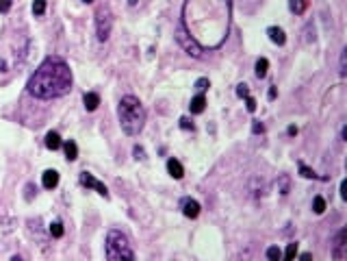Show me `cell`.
<instances>
[{"instance_id":"cell-1","label":"cell","mask_w":347,"mask_h":261,"mask_svg":"<svg viewBox=\"0 0 347 261\" xmlns=\"http://www.w3.org/2000/svg\"><path fill=\"white\" fill-rule=\"evenodd\" d=\"M232 18V0H185L182 29L202 50H215L226 41Z\"/></svg>"},{"instance_id":"cell-2","label":"cell","mask_w":347,"mask_h":261,"mask_svg":"<svg viewBox=\"0 0 347 261\" xmlns=\"http://www.w3.org/2000/svg\"><path fill=\"white\" fill-rule=\"evenodd\" d=\"M72 70L61 57H46L39 64V67L33 72L29 78V90L30 96L39 98V100H50V98H61L72 90Z\"/></svg>"},{"instance_id":"cell-3","label":"cell","mask_w":347,"mask_h":261,"mask_svg":"<svg viewBox=\"0 0 347 261\" xmlns=\"http://www.w3.org/2000/svg\"><path fill=\"white\" fill-rule=\"evenodd\" d=\"M119 127L126 135H139L145 124V109L137 96H124L117 104Z\"/></svg>"},{"instance_id":"cell-4","label":"cell","mask_w":347,"mask_h":261,"mask_svg":"<svg viewBox=\"0 0 347 261\" xmlns=\"http://www.w3.org/2000/svg\"><path fill=\"white\" fill-rule=\"evenodd\" d=\"M107 259H135V253L130 248L128 237L122 231H109L107 233Z\"/></svg>"},{"instance_id":"cell-5","label":"cell","mask_w":347,"mask_h":261,"mask_svg":"<svg viewBox=\"0 0 347 261\" xmlns=\"http://www.w3.org/2000/svg\"><path fill=\"white\" fill-rule=\"evenodd\" d=\"M113 29V13L109 7H100L96 11V37L98 41H107Z\"/></svg>"},{"instance_id":"cell-6","label":"cell","mask_w":347,"mask_h":261,"mask_svg":"<svg viewBox=\"0 0 347 261\" xmlns=\"http://www.w3.org/2000/svg\"><path fill=\"white\" fill-rule=\"evenodd\" d=\"M176 41H178V44H180L182 48H185V50L189 52V55H193V57H202V48H200V46L196 44V41H193L191 37H189V35H187V31L182 29V24L176 29Z\"/></svg>"},{"instance_id":"cell-7","label":"cell","mask_w":347,"mask_h":261,"mask_svg":"<svg viewBox=\"0 0 347 261\" xmlns=\"http://www.w3.org/2000/svg\"><path fill=\"white\" fill-rule=\"evenodd\" d=\"M78 179H81V183L85 187H91V190H96L100 196H104V198H109V190H107V185H104V183H100L96 176L91 174V172H81V176H78Z\"/></svg>"},{"instance_id":"cell-8","label":"cell","mask_w":347,"mask_h":261,"mask_svg":"<svg viewBox=\"0 0 347 261\" xmlns=\"http://www.w3.org/2000/svg\"><path fill=\"white\" fill-rule=\"evenodd\" d=\"M347 231L345 228H341L339 233H336V237H334V248H332V257L334 259H345L347 257V253H345V246H347Z\"/></svg>"},{"instance_id":"cell-9","label":"cell","mask_w":347,"mask_h":261,"mask_svg":"<svg viewBox=\"0 0 347 261\" xmlns=\"http://www.w3.org/2000/svg\"><path fill=\"white\" fill-rule=\"evenodd\" d=\"M180 209L187 218H191V220H196V218L200 216V202L196 200V198H182Z\"/></svg>"},{"instance_id":"cell-10","label":"cell","mask_w":347,"mask_h":261,"mask_svg":"<svg viewBox=\"0 0 347 261\" xmlns=\"http://www.w3.org/2000/svg\"><path fill=\"white\" fill-rule=\"evenodd\" d=\"M267 35H269V39L276 46H285L287 44V35H285V31H282L280 26H269V29H267Z\"/></svg>"},{"instance_id":"cell-11","label":"cell","mask_w":347,"mask_h":261,"mask_svg":"<svg viewBox=\"0 0 347 261\" xmlns=\"http://www.w3.org/2000/svg\"><path fill=\"white\" fill-rule=\"evenodd\" d=\"M41 183H44L46 190H55V187L59 185V172H57V170H46L44 174H41Z\"/></svg>"},{"instance_id":"cell-12","label":"cell","mask_w":347,"mask_h":261,"mask_svg":"<svg viewBox=\"0 0 347 261\" xmlns=\"http://www.w3.org/2000/svg\"><path fill=\"white\" fill-rule=\"evenodd\" d=\"M167 172H170L176 181H180L182 176H185V168H182V163L178 159H174V157H172V159H167Z\"/></svg>"},{"instance_id":"cell-13","label":"cell","mask_w":347,"mask_h":261,"mask_svg":"<svg viewBox=\"0 0 347 261\" xmlns=\"http://www.w3.org/2000/svg\"><path fill=\"white\" fill-rule=\"evenodd\" d=\"M61 146H63V150H65L67 161H76L78 159V146H76L74 139H65Z\"/></svg>"},{"instance_id":"cell-14","label":"cell","mask_w":347,"mask_h":261,"mask_svg":"<svg viewBox=\"0 0 347 261\" xmlns=\"http://www.w3.org/2000/svg\"><path fill=\"white\" fill-rule=\"evenodd\" d=\"M83 102H85V109L87 111H96L98 104H100V96L96 92H87L85 96H83Z\"/></svg>"},{"instance_id":"cell-15","label":"cell","mask_w":347,"mask_h":261,"mask_svg":"<svg viewBox=\"0 0 347 261\" xmlns=\"http://www.w3.org/2000/svg\"><path fill=\"white\" fill-rule=\"evenodd\" d=\"M189 109H191V113H202L204 109H206V98H204V94H198L196 98L191 100V104H189Z\"/></svg>"},{"instance_id":"cell-16","label":"cell","mask_w":347,"mask_h":261,"mask_svg":"<svg viewBox=\"0 0 347 261\" xmlns=\"http://www.w3.org/2000/svg\"><path fill=\"white\" fill-rule=\"evenodd\" d=\"M276 187H278V192H280V196H287L289 192H291V176H289V174H280V176H278Z\"/></svg>"},{"instance_id":"cell-17","label":"cell","mask_w":347,"mask_h":261,"mask_svg":"<svg viewBox=\"0 0 347 261\" xmlns=\"http://www.w3.org/2000/svg\"><path fill=\"white\" fill-rule=\"evenodd\" d=\"M61 137H59V133L57 130H50L48 135H46V148L48 150H59L61 148Z\"/></svg>"},{"instance_id":"cell-18","label":"cell","mask_w":347,"mask_h":261,"mask_svg":"<svg viewBox=\"0 0 347 261\" xmlns=\"http://www.w3.org/2000/svg\"><path fill=\"white\" fill-rule=\"evenodd\" d=\"M289 9L295 15H302L308 9V0H289Z\"/></svg>"},{"instance_id":"cell-19","label":"cell","mask_w":347,"mask_h":261,"mask_svg":"<svg viewBox=\"0 0 347 261\" xmlns=\"http://www.w3.org/2000/svg\"><path fill=\"white\" fill-rule=\"evenodd\" d=\"M267 70H269V61H267L265 59V57H260V59L259 61H256V76H259V78H265L267 76Z\"/></svg>"},{"instance_id":"cell-20","label":"cell","mask_w":347,"mask_h":261,"mask_svg":"<svg viewBox=\"0 0 347 261\" xmlns=\"http://www.w3.org/2000/svg\"><path fill=\"white\" fill-rule=\"evenodd\" d=\"M299 174L304 176V179H319V181H328V176H319V174H315L310 168H306V165L299 161Z\"/></svg>"},{"instance_id":"cell-21","label":"cell","mask_w":347,"mask_h":261,"mask_svg":"<svg viewBox=\"0 0 347 261\" xmlns=\"http://www.w3.org/2000/svg\"><path fill=\"white\" fill-rule=\"evenodd\" d=\"M313 211L317 213V216H321V213L325 211V200L321 196H315L313 198Z\"/></svg>"},{"instance_id":"cell-22","label":"cell","mask_w":347,"mask_h":261,"mask_svg":"<svg viewBox=\"0 0 347 261\" xmlns=\"http://www.w3.org/2000/svg\"><path fill=\"white\" fill-rule=\"evenodd\" d=\"M48 231H50V235H52L55 239H59V237H63V224H61L59 220H55V222L50 224Z\"/></svg>"},{"instance_id":"cell-23","label":"cell","mask_w":347,"mask_h":261,"mask_svg":"<svg viewBox=\"0 0 347 261\" xmlns=\"http://www.w3.org/2000/svg\"><path fill=\"white\" fill-rule=\"evenodd\" d=\"M11 224H13V220L2 211V207H0V228H4V231H11Z\"/></svg>"},{"instance_id":"cell-24","label":"cell","mask_w":347,"mask_h":261,"mask_svg":"<svg viewBox=\"0 0 347 261\" xmlns=\"http://www.w3.org/2000/svg\"><path fill=\"white\" fill-rule=\"evenodd\" d=\"M33 13L37 15V18H41V15L46 13V0H35V2H33Z\"/></svg>"},{"instance_id":"cell-25","label":"cell","mask_w":347,"mask_h":261,"mask_svg":"<svg viewBox=\"0 0 347 261\" xmlns=\"http://www.w3.org/2000/svg\"><path fill=\"white\" fill-rule=\"evenodd\" d=\"M282 257V250L278 248V246H269L267 248V259H271V261H278Z\"/></svg>"},{"instance_id":"cell-26","label":"cell","mask_w":347,"mask_h":261,"mask_svg":"<svg viewBox=\"0 0 347 261\" xmlns=\"http://www.w3.org/2000/svg\"><path fill=\"white\" fill-rule=\"evenodd\" d=\"M236 96H239V98H248V96H250V87L245 85V83L236 85Z\"/></svg>"},{"instance_id":"cell-27","label":"cell","mask_w":347,"mask_h":261,"mask_svg":"<svg viewBox=\"0 0 347 261\" xmlns=\"http://www.w3.org/2000/svg\"><path fill=\"white\" fill-rule=\"evenodd\" d=\"M295 255H297V244H295V242H291V244H289V246H287L285 259H293V257H295Z\"/></svg>"},{"instance_id":"cell-28","label":"cell","mask_w":347,"mask_h":261,"mask_svg":"<svg viewBox=\"0 0 347 261\" xmlns=\"http://www.w3.org/2000/svg\"><path fill=\"white\" fill-rule=\"evenodd\" d=\"M208 85H211V83H208V78H198V81H196V90H198V94H204V90H206Z\"/></svg>"},{"instance_id":"cell-29","label":"cell","mask_w":347,"mask_h":261,"mask_svg":"<svg viewBox=\"0 0 347 261\" xmlns=\"http://www.w3.org/2000/svg\"><path fill=\"white\" fill-rule=\"evenodd\" d=\"M13 7V0H0V13H9Z\"/></svg>"},{"instance_id":"cell-30","label":"cell","mask_w":347,"mask_h":261,"mask_svg":"<svg viewBox=\"0 0 347 261\" xmlns=\"http://www.w3.org/2000/svg\"><path fill=\"white\" fill-rule=\"evenodd\" d=\"M180 129L182 130H196V127H193V122L189 118H180Z\"/></svg>"},{"instance_id":"cell-31","label":"cell","mask_w":347,"mask_h":261,"mask_svg":"<svg viewBox=\"0 0 347 261\" xmlns=\"http://www.w3.org/2000/svg\"><path fill=\"white\" fill-rule=\"evenodd\" d=\"M133 155H135L137 161H144V159H145V150L141 148V146H135V148H133Z\"/></svg>"},{"instance_id":"cell-32","label":"cell","mask_w":347,"mask_h":261,"mask_svg":"<svg viewBox=\"0 0 347 261\" xmlns=\"http://www.w3.org/2000/svg\"><path fill=\"white\" fill-rule=\"evenodd\" d=\"M245 107H248L250 113H254V111H256V100H254L252 96H248V98H245Z\"/></svg>"},{"instance_id":"cell-33","label":"cell","mask_w":347,"mask_h":261,"mask_svg":"<svg viewBox=\"0 0 347 261\" xmlns=\"http://www.w3.org/2000/svg\"><path fill=\"white\" fill-rule=\"evenodd\" d=\"M33 192H37V190H35L33 183H29V185H26V194H24L26 200H33Z\"/></svg>"},{"instance_id":"cell-34","label":"cell","mask_w":347,"mask_h":261,"mask_svg":"<svg viewBox=\"0 0 347 261\" xmlns=\"http://www.w3.org/2000/svg\"><path fill=\"white\" fill-rule=\"evenodd\" d=\"M252 133H254V135H259V133H265V127H262L260 122H254V124H252Z\"/></svg>"},{"instance_id":"cell-35","label":"cell","mask_w":347,"mask_h":261,"mask_svg":"<svg viewBox=\"0 0 347 261\" xmlns=\"http://www.w3.org/2000/svg\"><path fill=\"white\" fill-rule=\"evenodd\" d=\"M345 72L347 70H345V50H343V52H341V70H339V74L345 76Z\"/></svg>"},{"instance_id":"cell-36","label":"cell","mask_w":347,"mask_h":261,"mask_svg":"<svg viewBox=\"0 0 347 261\" xmlns=\"http://www.w3.org/2000/svg\"><path fill=\"white\" fill-rule=\"evenodd\" d=\"M341 198H343V200H345V198H347V192H345V181L341 183Z\"/></svg>"},{"instance_id":"cell-37","label":"cell","mask_w":347,"mask_h":261,"mask_svg":"<svg viewBox=\"0 0 347 261\" xmlns=\"http://www.w3.org/2000/svg\"><path fill=\"white\" fill-rule=\"evenodd\" d=\"M276 96H278V90H276V87H271V90H269V100H273Z\"/></svg>"},{"instance_id":"cell-38","label":"cell","mask_w":347,"mask_h":261,"mask_svg":"<svg viewBox=\"0 0 347 261\" xmlns=\"http://www.w3.org/2000/svg\"><path fill=\"white\" fill-rule=\"evenodd\" d=\"M289 135H297V127H289Z\"/></svg>"},{"instance_id":"cell-39","label":"cell","mask_w":347,"mask_h":261,"mask_svg":"<svg viewBox=\"0 0 347 261\" xmlns=\"http://www.w3.org/2000/svg\"><path fill=\"white\" fill-rule=\"evenodd\" d=\"M310 257H313L310 253H302V255H299V259H310Z\"/></svg>"},{"instance_id":"cell-40","label":"cell","mask_w":347,"mask_h":261,"mask_svg":"<svg viewBox=\"0 0 347 261\" xmlns=\"http://www.w3.org/2000/svg\"><path fill=\"white\" fill-rule=\"evenodd\" d=\"M128 4H137V0H128Z\"/></svg>"},{"instance_id":"cell-41","label":"cell","mask_w":347,"mask_h":261,"mask_svg":"<svg viewBox=\"0 0 347 261\" xmlns=\"http://www.w3.org/2000/svg\"><path fill=\"white\" fill-rule=\"evenodd\" d=\"M83 2H87V4H89V2H93V0H83Z\"/></svg>"}]
</instances>
